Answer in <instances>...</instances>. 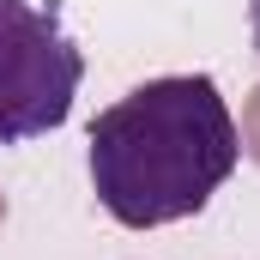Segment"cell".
I'll use <instances>...</instances> for the list:
<instances>
[{"label":"cell","instance_id":"1","mask_svg":"<svg viewBox=\"0 0 260 260\" xmlns=\"http://www.w3.org/2000/svg\"><path fill=\"white\" fill-rule=\"evenodd\" d=\"M242 164V127L206 73L145 79L97 109L85 170L97 206L127 230H164L212 206Z\"/></svg>","mask_w":260,"mask_h":260},{"label":"cell","instance_id":"2","mask_svg":"<svg viewBox=\"0 0 260 260\" xmlns=\"http://www.w3.org/2000/svg\"><path fill=\"white\" fill-rule=\"evenodd\" d=\"M85 55L37 0H0V145H30L73 115Z\"/></svg>","mask_w":260,"mask_h":260},{"label":"cell","instance_id":"3","mask_svg":"<svg viewBox=\"0 0 260 260\" xmlns=\"http://www.w3.org/2000/svg\"><path fill=\"white\" fill-rule=\"evenodd\" d=\"M248 139H254V157H260V91H254V115H248Z\"/></svg>","mask_w":260,"mask_h":260},{"label":"cell","instance_id":"4","mask_svg":"<svg viewBox=\"0 0 260 260\" xmlns=\"http://www.w3.org/2000/svg\"><path fill=\"white\" fill-rule=\"evenodd\" d=\"M248 30H254V49H260V0H248Z\"/></svg>","mask_w":260,"mask_h":260}]
</instances>
